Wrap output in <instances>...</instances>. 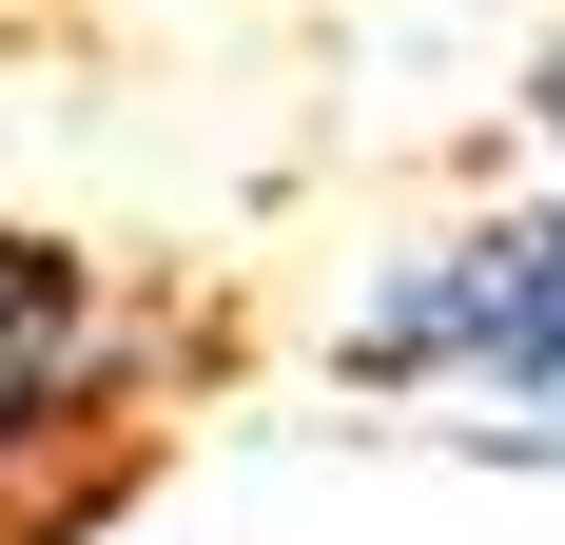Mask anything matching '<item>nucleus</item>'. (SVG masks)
<instances>
[{
	"label": "nucleus",
	"mask_w": 565,
	"mask_h": 545,
	"mask_svg": "<svg viewBox=\"0 0 565 545\" xmlns=\"http://www.w3.org/2000/svg\"><path fill=\"white\" fill-rule=\"evenodd\" d=\"M137 448H157V351L117 312V272L58 234H0V545L20 526L58 545Z\"/></svg>",
	"instance_id": "1"
},
{
	"label": "nucleus",
	"mask_w": 565,
	"mask_h": 545,
	"mask_svg": "<svg viewBox=\"0 0 565 545\" xmlns=\"http://www.w3.org/2000/svg\"><path fill=\"white\" fill-rule=\"evenodd\" d=\"M351 371H449L508 389V409H565V215H468L449 254H409L371 312H351Z\"/></svg>",
	"instance_id": "2"
},
{
	"label": "nucleus",
	"mask_w": 565,
	"mask_h": 545,
	"mask_svg": "<svg viewBox=\"0 0 565 545\" xmlns=\"http://www.w3.org/2000/svg\"><path fill=\"white\" fill-rule=\"evenodd\" d=\"M526 117H546V137H565V40H546V98H526Z\"/></svg>",
	"instance_id": "3"
}]
</instances>
